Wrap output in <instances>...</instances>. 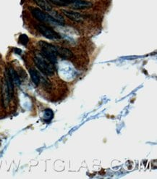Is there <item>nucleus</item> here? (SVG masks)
<instances>
[{"mask_svg": "<svg viewBox=\"0 0 157 179\" xmlns=\"http://www.w3.org/2000/svg\"><path fill=\"white\" fill-rule=\"evenodd\" d=\"M38 44H39L41 49L40 54L47 60H49L51 64H56L57 62L56 46L47 43V42L44 41H40Z\"/></svg>", "mask_w": 157, "mask_h": 179, "instance_id": "1", "label": "nucleus"}, {"mask_svg": "<svg viewBox=\"0 0 157 179\" xmlns=\"http://www.w3.org/2000/svg\"><path fill=\"white\" fill-rule=\"evenodd\" d=\"M34 62L36 67L46 75H52L54 73V65L51 64L41 55H36L34 57Z\"/></svg>", "mask_w": 157, "mask_h": 179, "instance_id": "2", "label": "nucleus"}, {"mask_svg": "<svg viewBox=\"0 0 157 179\" xmlns=\"http://www.w3.org/2000/svg\"><path fill=\"white\" fill-rule=\"evenodd\" d=\"M31 13H32L33 16H34L36 20H38V21L42 22V23H49L54 25H61V24L59 23L58 21H57V20L52 17V15L44 12V11L41 10L40 9L31 8Z\"/></svg>", "mask_w": 157, "mask_h": 179, "instance_id": "3", "label": "nucleus"}, {"mask_svg": "<svg viewBox=\"0 0 157 179\" xmlns=\"http://www.w3.org/2000/svg\"><path fill=\"white\" fill-rule=\"evenodd\" d=\"M36 28L41 34L43 35L44 37L48 38V39L58 40L61 38V36L58 33H57L52 28H51L48 27L45 25L38 24V25H36Z\"/></svg>", "mask_w": 157, "mask_h": 179, "instance_id": "4", "label": "nucleus"}, {"mask_svg": "<svg viewBox=\"0 0 157 179\" xmlns=\"http://www.w3.org/2000/svg\"><path fill=\"white\" fill-rule=\"evenodd\" d=\"M62 13H63L66 17L69 18V19L73 20V21L77 22V23H81V22H83L85 18V17L82 14L79 13V12H73V11L62 10Z\"/></svg>", "mask_w": 157, "mask_h": 179, "instance_id": "5", "label": "nucleus"}, {"mask_svg": "<svg viewBox=\"0 0 157 179\" xmlns=\"http://www.w3.org/2000/svg\"><path fill=\"white\" fill-rule=\"evenodd\" d=\"M5 83H6L7 88H8L10 99H12L13 98V96H14V83L13 81H12V78H11L10 73H9L8 71V69H6V71H5Z\"/></svg>", "mask_w": 157, "mask_h": 179, "instance_id": "6", "label": "nucleus"}, {"mask_svg": "<svg viewBox=\"0 0 157 179\" xmlns=\"http://www.w3.org/2000/svg\"><path fill=\"white\" fill-rule=\"evenodd\" d=\"M93 6V4L86 0H75V2L72 5V8L75 10H85V9L90 8Z\"/></svg>", "mask_w": 157, "mask_h": 179, "instance_id": "7", "label": "nucleus"}, {"mask_svg": "<svg viewBox=\"0 0 157 179\" xmlns=\"http://www.w3.org/2000/svg\"><path fill=\"white\" fill-rule=\"evenodd\" d=\"M56 54L63 59H70L73 57V54L70 49L56 46Z\"/></svg>", "mask_w": 157, "mask_h": 179, "instance_id": "8", "label": "nucleus"}, {"mask_svg": "<svg viewBox=\"0 0 157 179\" xmlns=\"http://www.w3.org/2000/svg\"><path fill=\"white\" fill-rule=\"evenodd\" d=\"M34 1L38 6H39L44 10L47 11V12H51L52 10V6L48 0H34Z\"/></svg>", "mask_w": 157, "mask_h": 179, "instance_id": "9", "label": "nucleus"}, {"mask_svg": "<svg viewBox=\"0 0 157 179\" xmlns=\"http://www.w3.org/2000/svg\"><path fill=\"white\" fill-rule=\"evenodd\" d=\"M53 5L59 7H71L75 0H49Z\"/></svg>", "mask_w": 157, "mask_h": 179, "instance_id": "10", "label": "nucleus"}, {"mask_svg": "<svg viewBox=\"0 0 157 179\" xmlns=\"http://www.w3.org/2000/svg\"><path fill=\"white\" fill-rule=\"evenodd\" d=\"M29 73H30L31 80L34 82V84L36 85V86H38L40 84L41 78L38 72H37L34 68H30V69H29Z\"/></svg>", "mask_w": 157, "mask_h": 179, "instance_id": "11", "label": "nucleus"}, {"mask_svg": "<svg viewBox=\"0 0 157 179\" xmlns=\"http://www.w3.org/2000/svg\"><path fill=\"white\" fill-rule=\"evenodd\" d=\"M8 71L10 73V75L11 76V78L12 79V81H13L14 84L17 85V86H20V79L18 74L17 73V72L15 71V69L13 68L10 67L8 68Z\"/></svg>", "mask_w": 157, "mask_h": 179, "instance_id": "12", "label": "nucleus"}, {"mask_svg": "<svg viewBox=\"0 0 157 179\" xmlns=\"http://www.w3.org/2000/svg\"><path fill=\"white\" fill-rule=\"evenodd\" d=\"M54 117V112L51 109H46L44 112V119L45 121H50Z\"/></svg>", "mask_w": 157, "mask_h": 179, "instance_id": "13", "label": "nucleus"}, {"mask_svg": "<svg viewBox=\"0 0 157 179\" xmlns=\"http://www.w3.org/2000/svg\"><path fill=\"white\" fill-rule=\"evenodd\" d=\"M29 41V38L26 34H21L19 37V42L24 46H26Z\"/></svg>", "mask_w": 157, "mask_h": 179, "instance_id": "14", "label": "nucleus"}, {"mask_svg": "<svg viewBox=\"0 0 157 179\" xmlns=\"http://www.w3.org/2000/svg\"><path fill=\"white\" fill-rule=\"evenodd\" d=\"M14 52L17 55H21L22 54V50L18 48H15L14 49Z\"/></svg>", "mask_w": 157, "mask_h": 179, "instance_id": "15", "label": "nucleus"}]
</instances>
